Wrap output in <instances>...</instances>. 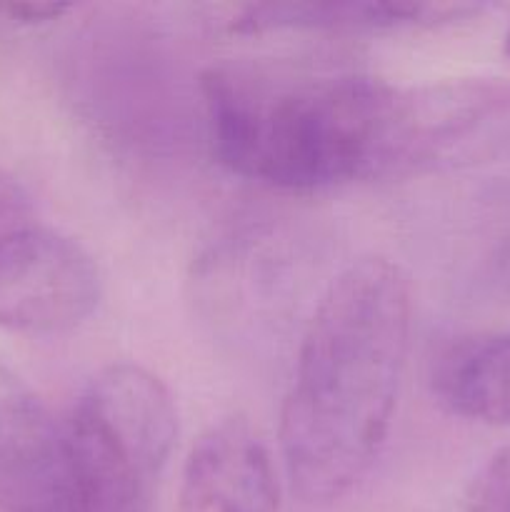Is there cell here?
I'll return each instance as SVG.
<instances>
[{
  "instance_id": "cell-1",
  "label": "cell",
  "mask_w": 510,
  "mask_h": 512,
  "mask_svg": "<svg viewBox=\"0 0 510 512\" xmlns=\"http://www.w3.org/2000/svg\"><path fill=\"white\" fill-rule=\"evenodd\" d=\"M413 328L408 275L388 258L350 263L303 333L280 445L305 503L355 488L378 458L398 403Z\"/></svg>"
},
{
  "instance_id": "cell-2",
  "label": "cell",
  "mask_w": 510,
  "mask_h": 512,
  "mask_svg": "<svg viewBox=\"0 0 510 512\" xmlns=\"http://www.w3.org/2000/svg\"><path fill=\"white\" fill-rule=\"evenodd\" d=\"M215 155L235 175L280 190L375 178L395 85L355 73L205 70Z\"/></svg>"
},
{
  "instance_id": "cell-3",
  "label": "cell",
  "mask_w": 510,
  "mask_h": 512,
  "mask_svg": "<svg viewBox=\"0 0 510 512\" xmlns=\"http://www.w3.org/2000/svg\"><path fill=\"white\" fill-rule=\"evenodd\" d=\"M78 512H150L178 440L173 395L140 365L95 373L63 420Z\"/></svg>"
},
{
  "instance_id": "cell-4",
  "label": "cell",
  "mask_w": 510,
  "mask_h": 512,
  "mask_svg": "<svg viewBox=\"0 0 510 512\" xmlns=\"http://www.w3.org/2000/svg\"><path fill=\"white\" fill-rule=\"evenodd\" d=\"M510 155V80L395 88L375 178L450 173Z\"/></svg>"
},
{
  "instance_id": "cell-5",
  "label": "cell",
  "mask_w": 510,
  "mask_h": 512,
  "mask_svg": "<svg viewBox=\"0 0 510 512\" xmlns=\"http://www.w3.org/2000/svg\"><path fill=\"white\" fill-rule=\"evenodd\" d=\"M98 300V265L83 245L38 213L0 230V328L68 333L90 318Z\"/></svg>"
},
{
  "instance_id": "cell-6",
  "label": "cell",
  "mask_w": 510,
  "mask_h": 512,
  "mask_svg": "<svg viewBox=\"0 0 510 512\" xmlns=\"http://www.w3.org/2000/svg\"><path fill=\"white\" fill-rule=\"evenodd\" d=\"M0 510L78 512L63 423L0 360Z\"/></svg>"
},
{
  "instance_id": "cell-7",
  "label": "cell",
  "mask_w": 510,
  "mask_h": 512,
  "mask_svg": "<svg viewBox=\"0 0 510 512\" xmlns=\"http://www.w3.org/2000/svg\"><path fill=\"white\" fill-rule=\"evenodd\" d=\"M180 512H278L280 485L268 448L243 418L210 425L185 458Z\"/></svg>"
},
{
  "instance_id": "cell-8",
  "label": "cell",
  "mask_w": 510,
  "mask_h": 512,
  "mask_svg": "<svg viewBox=\"0 0 510 512\" xmlns=\"http://www.w3.org/2000/svg\"><path fill=\"white\" fill-rule=\"evenodd\" d=\"M483 5L473 3H405V0H330V3H265L248 5L233 20L238 33L270 30H395L415 25H440L478 15Z\"/></svg>"
},
{
  "instance_id": "cell-9",
  "label": "cell",
  "mask_w": 510,
  "mask_h": 512,
  "mask_svg": "<svg viewBox=\"0 0 510 512\" xmlns=\"http://www.w3.org/2000/svg\"><path fill=\"white\" fill-rule=\"evenodd\" d=\"M435 393L453 415L510 425V330L455 343L435 368Z\"/></svg>"
},
{
  "instance_id": "cell-10",
  "label": "cell",
  "mask_w": 510,
  "mask_h": 512,
  "mask_svg": "<svg viewBox=\"0 0 510 512\" xmlns=\"http://www.w3.org/2000/svg\"><path fill=\"white\" fill-rule=\"evenodd\" d=\"M460 512H510V445H503L480 468Z\"/></svg>"
},
{
  "instance_id": "cell-11",
  "label": "cell",
  "mask_w": 510,
  "mask_h": 512,
  "mask_svg": "<svg viewBox=\"0 0 510 512\" xmlns=\"http://www.w3.org/2000/svg\"><path fill=\"white\" fill-rule=\"evenodd\" d=\"M70 5L63 3H8L0 5V13L10 15L20 23H43V20H53L58 15L68 13Z\"/></svg>"
},
{
  "instance_id": "cell-12",
  "label": "cell",
  "mask_w": 510,
  "mask_h": 512,
  "mask_svg": "<svg viewBox=\"0 0 510 512\" xmlns=\"http://www.w3.org/2000/svg\"><path fill=\"white\" fill-rule=\"evenodd\" d=\"M503 270H505V275H508V280H510V250H508V255H505V260H503Z\"/></svg>"
},
{
  "instance_id": "cell-13",
  "label": "cell",
  "mask_w": 510,
  "mask_h": 512,
  "mask_svg": "<svg viewBox=\"0 0 510 512\" xmlns=\"http://www.w3.org/2000/svg\"><path fill=\"white\" fill-rule=\"evenodd\" d=\"M503 48H505V55H508V58H510V28H508V33H505Z\"/></svg>"
}]
</instances>
